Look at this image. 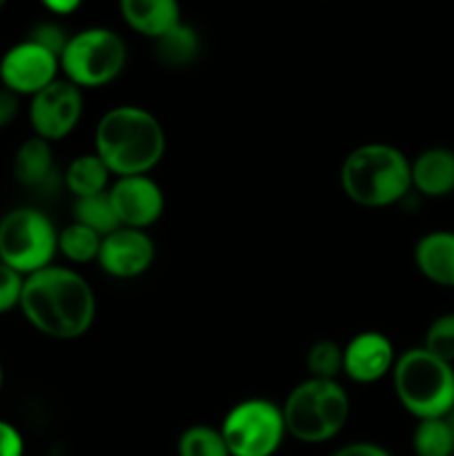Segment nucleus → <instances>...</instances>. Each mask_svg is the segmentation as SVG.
<instances>
[{
  "label": "nucleus",
  "instance_id": "obj_16",
  "mask_svg": "<svg viewBox=\"0 0 454 456\" xmlns=\"http://www.w3.org/2000/svg\"><path fill=\"white\" fill-rule=\"evenodd\" d=\"M414 265L430 283L454 288V232L434 230L414 245Z\"/></svg>",
  "mask_w": 454,
  "mask_h": 456
},
{
  "label": "nucleus",
  "instance_id": "obj_7",
  "mask_svg": "<svg viewBox=\"0 0 454 456\" xmlns=\"http://www.w3.org/2000/svg\"><path fill=\"white\" fill-rule=\"evenodd\" d=\"M58 230L52 218L36 208H13L0 218V263L29 276L53 265Z\"/></svg>",
  "mask_w": 454,
  "mask_h": 456
},
{
  "label": "nucleus",
  "instance_id": "obj_9",
  "mask_svg": "<svg viewBox=\"0 0 454 456\" xmlns=\"http://www.w3.org/2000/svg\"><path fill=\"white\" fill-rule=\"evenodd\" d=\"M83 111V89L67 78H56L43 92L31 96L29 123L34 136L49 142L62 141L78 127Z\"/></svg>",
  "mask_w": 454,
  "mask_h": 456
},
{
  "label": "nucleus",
  "instance_id": "obj_2",
  "mask_svg": "<svg viewBox=\"0 0 454 456\" xmlns=\"http://www.w3.org/2000/svg\"><path fill=\"white\" fill-rule=\"evenodd\" d=\"M167 136L151 111L118 105L101 116L93 132V154L111 176H145L163 160Z\"/></svg>",
  "mask_w": 454,
  "mask_h": 456
},
{
  "label": "nucleus",
  "instance_id": "obj_17",
  "mask_svg": "<svg viewBox=\"0 0 454 456\" xmlns=\"http://www.w3.org/2000/svg\"><path fill=\"white\" fill-rule=\"evenodd\" d=\"M13 176L25 187H43L53 174L52 142L31 136L18 145L13 154Z\"/></svg>",
  "mask_w": 454,
  "mask_h": 456
},
{
  "label": "nucleus",
  "instance_id": "obj_10",
  "mask_svg": "<svg viewBox=\"0 0 454 456\" xmlns=\"http://www.w3.org/2000/svg\"><path fill=\"white\" fill-rule=\"evenodd\" d=\"M61 74V58L34 40L12 45L0 58V83L16 96H36Z\"/></svg>",
  "mask_w": 454,
  "mask_h": 456
},
{
  "label": "nucleus",
  "instance_id": "obj_28",
  "mask_svg": "<svg viewBox=\"0 0 454 456\" xmlns=\"http://www.w3.org/2000/svg\"><path fill=\"white\" fill-rule=\"evenodd\" d=\"M25 454V441L16 426L0 419V456H22Z\"/></svg>",
  "mask_w": 454,
  "mask_h": 456
},
{
  "label": "nucleus",
  "instance_id": "obj_23",
  "mask_svg": "<svg viewBox=\"0 0 454 456\" xmlns=\"http://www.w3.org/2000/svg\"><path fill=\"white\" fill-rule=\"evenodd\" d=\"M178 456H231L227 450L221 428L191 426L178 439Z\"/></svg>",
  "mask_w": 454,
  "mask_h": 456
},
{
  "label": "nucleus",
  "instance_id": "obj_24",
  "mask_svg": "<svg viewBox=\"0 0 454 456\" xmlns=\"http://www.w3.org/2000/svg\"><path fill=\"white\" fill-rule=\"evenodd\" d=\"M307 372L310 379H336L343 372V347L328 338L316 341L307 352Z\"/></svg>",
  "mask_w": 454,
  "mask_h": 456
},
{
  "label": "nucleus",
  "instance_id": "obj_27",
  "mask_svg": "<svg viewBox=\"0 0 454 456\" xmlns=\"http://www.w3.org/2000/svg\"><path fill=\"white\" fill-rule=\"evenodd\" d=\"M29 40H34L40 47L49 49V52L56 53V56L61 58L62 49H65L67 40H69V34H67L61 25H56V22H38V25L29 31Z\"/></svg>",
  "mask_w": 454,
  "mask_h": 456
},
{
  "label": "nucleus",
  "instance_id": "obj_11",
  "mask_svg": "<svg viewBox=\"0 0 454 456\" xmlns=\"http://www.w3.org/2000/svg\"><path fill=\"white\" fill-rule=\"evenodd\" d=\"M109 199L120 227L147 230L165 212V194L154 178L120 176L109 185Z\"/></svg>",
  "mask_w": 454,
  "mask_h": 456
},
{
  "label": "nucleus",
  "instance_id": "obj_6",
  "mask_svg": "<svg viewBox=\"0 0 454 456\" xmlns=\"http://www.w3.org/2000/svg\"><path fill=\"white\" fill-rule=\"evenodd\" d=\"M127 65V45L107 27L71 34L61 53V71L80 89H96L114 83Z\"/></svg>",
  "mask_w": 454,
  "mask_h": 456
},
{
  "label": "nucleus",
  "instance_id": "obj_12",
  "mask_svg": "<svg viewBox=\"0 0 454 456\" xmlns=\"http://www.w3.org/2000/svg\"><path fill=\"white\" fill-rule=\"evenodd\" d=\"M156 258V245L145 230L118 227L102 236L98 265L114 279H136L145 274Z\"/></svg>",
  "mask_w": 454,
  "mask_h": 456
},
{
  "label": "nucleus",
  "instance_id": "obj_21",
  "mask_svg": "<svg viewBox=\"0 0 454 456\" xmlns=\"http://www.w3.org/2000/svg\"><path fill=\"white\" fill-rule=\"evenodd\" d=\"M74 221L80 225L89 227L96 234L107 236L114 230H118L120 223L111 205L109 190L96 196H85V199H76L74 203Z\"/></svg>",
  "mask_w": 454,
  "mask_h": 456
},
{
  "label": "nucleus",
  "instance_id": "obj_33",
  "mask_svg": "<svg viewBox=\"0 0 454 456\" xmlns=\"http://www.w3.org/2000/svg\"><path fill=\"white\" fill-rule=\"evenodd\" d=\"M4 4H7V0H0V9H3Z\"/></svg>",
  "mask_w": 454,
  "mask_h": 456
},
{
  "label": "nucleus",
  "instance_id": "obj_19",
  "mask_svg": "<svg viewBox=\"0 0 454 456\" xmlns=\"http://www.w3.org/2000/svg\"><path fill=\"white\" fill-rule=\"evenodd\" d=\"M109 178L111 172L93 151L92 154L76 156L65 174L67 190L74 194V199L102 194V191L109 190Z\"/></svg>",
  "mask_w": 454,
  "mask_h": 456
},
{
  "label": "nucleus",
  "instance_id": "obj_22",
  "mask_svg": "<svg viewBox=\"0 0 454 456\" xmlns=\"http://www.w3.org/2000/svg\"><path fill=\"white\" fill-rule=\"evenodd\" d=\"M101 243V234H96L93 230H89V227L80 225L76 221L58 232V254H62L71 263L98 261Z\"/></svg>",
  "mask_w": 454,
  "mask_h": 456
},
{
  "label": "nucleus",
  "instance_id": "obj_25",
  "mask_svg": "<svg viewBox=\"0 0 454 456\" xmlns=\"http://www.w3.org/2000/svg\"><path fill=\"white\" fill-rule=\"evenodd\" d=\"M436 359L454 365V312L436 316L423 337V346Z\"/></svg>",
  "mask_w": 454,
  "mask_h": 456
},
{
  "label": "nucleus",
  "instance_id": "obj_18",
  "mask_svg": "<svg viewBox=\"0 0 454 456\" xmlns=\"http://www.w3.org/2000/svg\"><path fill=\"white\" fill-rule=\"evenodd\" d=\"M154 52L156 58L169 69H185L199 58L200 38L196 29L181 22L174 29H169L167 34L154 40Z\"/></svg>",
  "mask_w": 454,
  "mask_h": 456
},
{
  "label": "nucleus",
  "instance_id": "obj_1",
  "mask_svg": "<svg viewBox=\"0 0 454 456\" xmlns=\"http://www.w3.org/2000/svg\"><path fill=\"white\" fill-rule=\"evenodd\" d=\"M20 312L40 334L58 341H74L89 332L96 319V294L85 276L62 265L25 276Z\"/></svg>",
  "mask_w": 454,
  "mask_h": 456
},
{
  "label": "nucleus",
  "instance_id": "obj_13",
  "mask_svg": "<svg viewBox=\"0 0 454 456\" xmlns=\"http://www.w3.org/2000/svg\"><path fill=\"white\" fill-rule=\"evenodd\" d=\"M396 352L383 332H361L343 347V374L354 383H377L392 374Z\"/></svg>",
  "mask_w": 454,
  "mask_h": 456
},
{
  "label": "nucleus",
  "instance_id": "obj_31",
  "mask_svg": "<svg viewBox=\"0 0 454 456\" xmlns=\"http://www.w3.org/2000/svg\"><path fill=\"white\" fill-rule=\"evenodd\" d=\"M40 3L47 12L56 13V16H69L83 4V0H40Z\"/></svg>",
  "mask_w": 454,
  "mask_h": 456
},
{
  "label": "nucleus",
  "instance_id": "obj_14",
  "mask_svg": "<svg viewBox=\"0 0 454 456\" xmlns=\"http://www.w3.org/2000/svg\"><path fill=\"white\" fill-rule=\"evenodd\" d=\"M412 190L427 199L454 194V151L448 147H430L409 160Z\"/></svg>",
  "mask_w": 454,
  "mask_h": 456
},
{
  "label": "nucleus",
  "instance_id": "obj_4",
  "mask_svg": "<svg viewBox=\"0 0 454 456\" xmlns=\"http://www.w3.org/2000/svg\"><path fill=\"white\" fill-rule=\"evenodd\" d=\"M392 383L399 403L417 421L445 417L454 410V365L436 359L426 347H409L396 356Z\"/></svg>",
  "mask_w": 454,
  "mask_h": 456
},
{
  "label": "nucleus",
  "instance_id": "obj_20",
  "mask_svg": "<svg viewBox=\"0 0 454 456\" xmlns=\"http://www.w3.org/2000/svg\"><path fill=\"white\" fill-rule=\"evenodd\" d=\"M412 450L417 456H454V428L448 414L421 419L414 428Z\"/></svg>",
  "mask_w": 454,
  "mask_h": 456
},
{
  "label": "nucleus",
  "instance_id": "obj_32",
  "mask_svg": "<svg viewBox=\"0 0 454 456\" xmlns=\"http://www.w3.org/2000/svg\"><path fill=\"white\" fill-rule=\"evenodd\" d=\"M3 365H0V390H3Z\"/></svg>",
  "mask_w": 454,
  "mask_h": 456
},
{
  "label": "nucleus",
  "instance_id": "obj_30",
  "mask_svg": "<svg viewBox=\"0 0 454 456\" xmlns=\"http://www.w3.org/2000/svg\"><path fill=\"white\" fill-rule=\"evenodd\" d=\"M18 101H20V96H16L9 89L0 87V129L13 123V118L18 116V110H20V102Z\"/></svg>",
  "mask_w": 454,
  "mask_h": 456
},
{
  "label": "nucleus",
  "instance_id": "obj_5",
  "mask_svg": "<svg viewBox=\"0 0 454 456\" xmlns=\"http://www.w3.org/2000/svg\"><path fill=\"white\" fill-rule=\"evenodd\" d=\"M280 410L288 436L301 444H325L345 428L352 403L336 379H307L289 392Z\"/></svg>",
  "mask_w": 454,
  "mask_h": 456
},
{
  "label": "nucleus",
  "instance_id": "obj_26",
  "mask_svg": "<svg viewBox=\"0 0 454 456\" xmlns=\"http://www.w3.org/2000/svg\"><path fill=\"white\" fill-rule=\"evenodd\" d=\"M22 285H25V276L0 263V314H7L20 305Z\"/></svg>",
  "mask_w": 454,
  "mask_h": 456
},
{
  "label": "nucleus",
  "instance_id": "obj_3",
  "mask_svg": "<svg viewBox=\"0 0 454 456\" xmlns=\"http://www.w3.org/2000/svg\"><path fill=\"white\" fill-rule=\"evenodd\" d=\"M341 187L361 208H390L412 190L409 159L387 142H365L343 160Z\"/></svg>",
  "mask_w": 454,
  "mask_h": 456
},
{
  "label": "nucleus",
  "instance_id": "obj_8",
  "mask_svg": "<svg viewBox=\"0 0 454 456\" xmlns=\"http://www.w3.org/2000/svg\"><path fill=\"white\" fill-rule=\"evenodd\" d=\"M221 435L231 456H274L288 436L283 410L270 399H245L225 414Z\"/></svg>",
  "mask_w": 454,
  "mask_h": 456
},
{
  "label": "nucleus",
  "instance_id": "obj_15",
  "mask_svg": "<svg viewBox=\"0 0 454 456\" xmlns=\"http://www.w3.org/2000/svg\"><path fill=\"white\" fill-rule=\"evenodd\" d=\"M118 9L129 29L151 40L182 22L178 0H118Z\"/></svg>",
  "mask_w": 454,
  "mask_h": 456
},
{
  "label": "nucleus",
  "instance_id": "obj_29",
  "mask_svg": "<svg viewBox=\"0 0 454 456\" xmlns=\"http://www.w3.org/2000/svg\"><path fill=\"white\" fill-rule=\"evenodd\" d=\"M332 456H392V452L378 444H369V441H356V444L338 448Z\"/></svg>",
  "mask_w": 454,
  "mask_h": 456
}]
</instances>
